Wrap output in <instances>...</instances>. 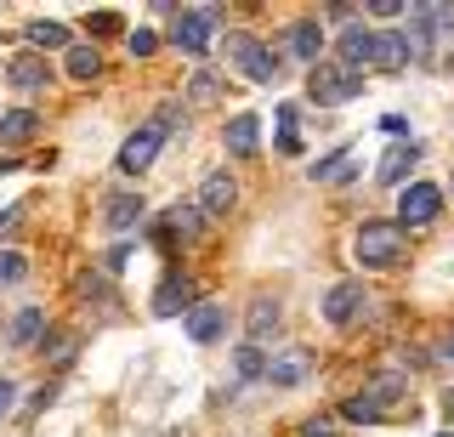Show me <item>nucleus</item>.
Here are the masks:
<instances>
[{"label":"nucleus","mask_w":454,"mask_h":437,"mask_svg":"<svg viewBox=\"0 0 454 437\" xmlns=\"http://www.w3.org/2000/svg\"><path fill=\"white\" fill-rule=\"evenodd\" d=\"M437 358H443V363H454V335H449L443 347H437Z\"/></svg>","instance_id":"obj_39"},{"label":"nucleus","mask_w":454,"mask_h":437,"mask_svg":"<svg viewBox=\"0 0 454 437\" xmlns=\"http://www.w3.org/2000/svg\"><path fill=\"white\" fill-rule=\"evenodd\" d=\"M340 68H352V74H358V68H369L375 63V35L364 29V23H347V35H340V58H335Z\"/></svg>","instance_id":"obj_13"},{"label":"nucleus","mask_w":454,"mask_h":437,"mask_svg":"<svg viewBox=\"0 0 454 437\" xmlns=\"http://www.w3.org/2000/svg\"><path fill=\"white\" fill-rule=\"evenodd\" d=\"M222 74H210V68H199V74L188 80V91H182V97H188V103H222Z\"/></svg>","instance_id":"obj_25"},{"label":"nucleus","mask_w":454,"mask_h":437,"mask_svg":"<svg viewBox=\"0 0 454 437\" xmlns=\"http://www.w3.org/2000/svg\"><path fill=\"white\" fill-rule=\"evenodd\" d=\"M23 278H28V261L18 256V250H0V290L23 285Z\"/></svg>","instance_id":"obj_29"},{"label":"nucleus","mask_w":454,"mask_h":437,"mask_svg":"<svg viewBox=\"0 0 454 437\" xmlns=\"http://www.w3.org/2000/svg\"><path fill=\"white\" fill-rule=\"evenodd\" d=\"M68 80H97V68H103V58H97V46H68Z\"/></svg>","instance_id":"obj_26"},{"label":"nucleus","mask_w":454,"mask_h":437,"mask_svg":"<svg viewBox=\"0 0 454 437\" xmlns=\"http://www.w3.org/2000/svg\"><path fill=\"white\" fill-rule=\"evenodd\" d=\"M324 12H330V18H335V23H352V18H358V12H364V6H347V0H335V6H324Z\"/></svg>","instance_id":"obj_36"},{"label":"nucleus","mask_w":454,"mask_h":437,"mask_svg":"<svg viewBox=\"0 0 454 437\" xmlns=\"http://www.w3.org/2000/svg\"><path fill=\"white\" fill-rule=\"evenodd\" d=\"M182 330H188V341L210 347V341L227 330V307H222V301H199V307H188V313H182Z\"/></svg>","instance_id":"obj_10"},{"label":"nucleus","mask_w":454,"mask_h":437,"mask_svg":"<svg viewBox=\"0 0 454 437\" xmlns=\"http://www.w3.org/2000/svg\"><path fill=\"white\" fill-rule=\"evenodd\" d=\"M301 437H335V420H324V415H312L307 426H301Z\"/></svg>","instance_id":"obj_34"},{"label":"nucleus","mask_w":454,"mask_h":437,"mask_svg":"<svg viewBox=\"0 0 454 437\" xmlns=\"http://www.w3.org/2000/svg\"><path fill=\"white\" fill-rule=\"evenodd\" d=\"M358 313H364V285H335L330 295H324V318H330L335 330H347Z\"/></svg>","instance_id":"obj_14"},{"label":"nucleus","mask_w":454,"mask_h":437,"mask_svg":"<svg viewBox=\"0 0 454 437\" xmlns=\"http://www.w3.org/2000/svg\"><path fill=\"white\" fill-rule=\"evenodd\" d=\"M222 143L233 148L239 160L262 153V120H255V114H233V120H227V131H222Z\"/></svg>","instance_id":"obj_15"},{"label":"nucleus","mask_w":454,"mask_h":437,"mask_svg":"<svg viewBox=\"0 0 454 437\" xmlns=\"http://www.w3.org/2000/svg\"><path fill=\"white\" fill-rule=\"evenodd\" d=\"M233 370H239V380H255L267 370V358H262V347H239L233 352Z\"/></svg>","instance_id":"obj_30"},{"label":"nucleus","mask_w":454,"mask_h":437,"mask_svg":"<svg viewBox=\"0 0 454 437\" xmlns=\"http://www.w3.org/2000/svg\"><path fill=\"white\" fill-rule=\"evenodd\" d=\"M284 51H290L295 63H324V29H318V18H301V23H290L284 29Z\"/></svg>","instance_id":"obj_11"},{"label":"nucleus","mask_w":454,"mask_h":437,"mask_svg":"<svg viewBox=\"0 0 454 437\" xmlns=\"http://www.w3.org/2000/svg\"><path fill=\"white\" fill-rule=\"evenodd\" d=\"M403 250H409V233L397 222H364L358 238H352L358 267H392V261H403Z\"/></svg>","instance_id":"obj_1"},{"label":"nucleus","mask_w":454,"mask_h":437,"mask_svg":"<svg viewBox=\"0 0 454 437\" xmlns=\"http://www.w3.org/2000/svg\"><path fill=\"white\" fill-rule=\"evenodd\" d=\"M415 165H420V148L415 143H392L387 160H380V171H375V182H380V188H403Z\"/></svg>","instance_id":"obj_12"},{"label":"nucleus","mask_w":454,"mask_h":437,"mask_svg":"<svg viewBox=\"0 0 454 437\" xmlns=\"http://www.w3.org/2000/svg\"><path fill=\"white\" fill-rule=\"evenodd\" d=\"M12 398H18V386H12V380L0 375V420H6V409H12Z\"/></svg>","instance_id":"obj_37"},{"label":"nucleus","mask_w":454,"mask_h":437,"mask_svg":"<svg viewBox=\"0 0 454 437\" xmlns=\"http://www.w3.org/2000/svg\"><path fill=\"white\" fill-rule=\"evenodd\" d=\"M443 415H449V432H454V386L443 392Z\"/></svg>","instance_id":"obj_38"},{"label":"nucleus","mask_w":454,"mask_h":437,"mask_svg":"<svg viewBox=\"0 0 454 437\" xmlns=\"http://www.w3.org/2000/svg\"><path fill=\"white\" fill-rule=\"evenodd\" d=\"M403 392H409V380H403V375H392V370H380L375 380H369V392H364V398H375L380 409H387V403H397V398H403Z\"/></svg>","instance_id":"obj_22"},{"label":"nucleus","mask_w":454,"mask_h":437,"mask_svg":"<svg viewBox=\"0 0 454 437\" xmlns=\"http://www.w3.org/2000/svg\"><path fill=\"white\" fill-rule=\"evenodd\" d=\"M437 210H443V188L437 182H403V193H397V228H426V222H437Z\"/></svg>","instance_id":"obj_4"},{"label":"nucleus","mask_w":454,"mask_h":437,"mask_svg":"<svg viewBox=\"0 0 454 437\" xmlns=\"http://www.w3.org/2000/svg\"><path fill=\"white\" fill-rule=\"evenodd\" d=\"M188 307H199V278L193 273H165L160 290H153V313L176 318V313H188Z\"/></svg>","instance_id":"obj_5"},{"label":"nucleus","mask_w":454,"mask_h":437,"mask_svg":"<svg viewBox=\"0 0 454 437\" xmlns=\"http://www.w3.org/2000/svg\"><path fill=\"white\" fill-rule=\"evenodd\" d=\"M443 437H454V432H443Z\"/></svg>","instance_id":"obj_40"},{"label":"nucleus","mask_w":454,"mask_h":437,"mask_svg":"<svg viewBox=\"0 0 454 437\" xmlns=\"http://www.w3.org/2000/svg\"><path fill=\"white\" fill-rule=\"evenodd\" d=\"M364 12H375V18H397V12H409V0H369Z\"/></svg>","instance_id":"obj_33"},{"label":"nucleus","mask_w":454,"mask_h":437,"mask_svg":"<svg viewBox=\"0 0 454 437\" xmlns=\"http://www.w3.org/2000/svg\"><path fill=\"white\" fill-rule=\"evenodd\" d=\"M120 29V18H114V12H91V35H114Z\"/></svg>","instance_id":"obj_35"},{"label":"nucleus","mask_w":454,"mask_h":437,"mask_svg":"<svg viewBox=\"0 0 454 437\" xmlns=\"http://www.w3.org/2000/svg\"><path fill=\"white\" fill-rule=\"evenodd\" d=\"M358 91H364V74L340 68L335 58H324V63H312V68H307V97H312V103H324V108L352 103Z\"/></svg>","instance_id":"obj_3"},{"label":"nucleus","mask_w":454,"mask_h":437,"mask_svg":"<svg viewBox=\"0 0 454 437\" xmlns=\"http://www.w3.org/2000/svg\"><path fill=\"white\" fill-rule=\"evenodd\" d=\"M142 193H108V205H103V222H108V233H131L137 222H142Z\"/></svg>","instance_id":"obj_16"},{"label":"nucleus","mask_w":454,"mask_h":437,"mask_svg":"<svg viewBox=\"0 0 454 437\" xmlns=\"http://www.w3.org/2000/svg\"><path fill=\"white\" fill-rule=\"evenodd\" d=\"M307 375H312V352L307 347L273 352V358H267V370H262V380H273V386H301Z\"/></svg>","instance_id":"obj_7"},{"label":"nucleus","mask_w":454,"mask_h":437,"mask_svg":"<svg viewBox=\"0 0 454 437\" xmlns=\"http://www.w3.org/2000/svg\"><path fill=\"white\" fill-rule=\"evenodd\" d=\"M210 35H216V6H188L182 12V23H176V46L182 51H205L210 46Z\"/></svg>","instance_id":"obj_8"},{"label":"nucleus","mask_w":454,"mask_h":437,"mask_svg":"<svg viewBox=\"0 0 454 437\" xmlns=\"http://www.w3.org/2000/svg\"><path fill=\"white\" fill-rule=\"evenodd\" d=\"M28 137H40V114H35V108H12V114H0V148H23Z\"/></svg>","instance_id":"obj_17"},{"label":"nucleus","mask_w":454,"mask_h":437,"mask_svg":"<svg viewBox=\"0 0 454 437\" xmlns=\"http://www.w3.org/2000/svg\"><path fill=\"white\" fill-rule=\"evenodd\" d=\"M160 143H165V131H160L153 120H148V125H137V131L125 137V148H120V171L142 176V171L153 165V153H160Z\"/></svg>","instance_id":"obj_6"},{"label":"nucleus","mask_w":454,"mask_h":437,"mask_svg":"<svg viewBox=\"0 0 454 437\" xmlns=\"http://www.w3.org/2000/svg\"><path fill=\"white\" fill-rule=\"evenodd\" d=\"M409 63V40L387 29V35H375V68H403Z\"/></svg>","instance_id":"obj_21"},{"label":"nucleus","mask_w":454,"mask_h":437,"mask_svg":"<svg viewBox=\"0 0 454 437\" xmlns=\"http://www.w3.org/2000/svg\"><path fill=\"white\" fill-rule=\"evenodd\" d=\"M340 415H347V420H358V426H369V420H380V403L358 392V398H347V403H340Z\"/></svg>","instance_id":"obj_31"},{"label":"nucleus","mask_w":454,"mask_h":437,"mask_svg":"<svg viewBox=\"0 0 454 437\" xmlns=\"http://www.w3.org/2000/svg\"><path fill=\"white\" fill-rule=\"evenodd\" d=\"M312 182H352V153L335 148L330 160H318V165H312Z\"/></svg>","instance_id":"obj_27"},{"label":"nucleus","mask_w":454,"mask_h":437,"mask_svg":"<svg viewBox=\"0 0 454 437\" xmlns=\"http://www.w3.org/2000/svg\"><path fill=\"white\" fill-rule=\"evenodd\" d=\"M28 46L63 51V46H68V29H63V23H51V18H35V23H28Z\"/></svg>","instance_id":"obj_23"},{"label":"nucleus","mask_w":454,"mask_h":437,"mask_svg":"<svg viewBox=\"0 0 454 437\" xmlns=\"http://www.w3.org/2000/svg\"><path fill=\"white\" fill-rule=\"evenodd\" d=\"M273 330H278V301H273V295H255V301H250V318H245L250 347H255V341H267Z\"/></svg>","instance_id":"obj_19"},{"label":"nucleus","mask_w":454,"mask_h":437,"mask_svg":"<svg viewBox=\"0 0 454 437\" xmlns=\"http://www.w3.org/2000/svg\"><path fill=\"white\" fill-rule=\"evenodd\" d=\"M199 228H205V216H199V210H165V216H160V233L165 238H199Z\"/></svg>","instance_id":"obj_20"},{"label":"nucleus","mask_w":454,"mask_h":437,"mask_svg":"<svg viewBox=\"0 0 454 437\" xmlns=\"http://www.w3.org/2000/svg\"><path fill=\"white\" fill-rule=\"evenodd\" d=\"M125 46H131V58H148V51L160 46V35H153V29H131V40H125Z\"/></svg>","instance_id":"obj_32"},{"label":"nucleus","mask_w":454,"mask_h":437,"mask_svg":"<svg viewBox=\"0 0 454 437\" xmlns=\"http://www.w3.org/2000/svg\"><path fill=\"white\" fill-rule=\"evenodd\" d=\"M222 51H227V63H233L245 80H255V86H267V80H278V74H284V63H278L255 35H245V29L222 35Z\"/></svg>","instance_id":"obj_2"},{"label":"nucleus","mask_w":454,"mask_h":437,"mask_svg":"<svg viewBox=\"0 0 454 437\" xmlns=\"http://www.w3.org/2000/svg\"><path fill=\"white\" fill-rule=\"evenodd\" d=\"M6 80H12L18 91H40V86H46V58H40V51L12 58V63H6Z\"/></svg>","instance_id":"obj_18"},{"label":"nucleus","mask_w":454,"mask_h":437,"mask_svg":"<svg viewBox=\"0 0 454 437\" xmlns=\"http://www.w3.org/2000/svg\"><path fill=\"white\" fill-rule=\"evenodd\" d=\"M239 205V182L227 176V171H210L205 182H199V216H227V210Z\"/></svg>","instance_id":"obj_9"},{"label":"nucleus","mask_w":454,"mask_h":437,"mask_svg":"<svg viewBox=\"0 0 454 437\" xmlns=\"http://www.w3.org/2000/svg\"><path fill=\"white\" fill-rule=\"evenodd\" d=\"M40 324H46V313H40V307H23V313L12 318V347H35L40 341Z\"/></svg>","instance_id":"obj_24"},{"label":"nucleus","mask_w":454,"mask_h":437,"mask_svg":"<svg viewBox=\"0 0 454 437\" xmlns=\"http://www.w3.org/2000/svg\"><path fill=\"white\" fill-rule=\"evenodd\" d=\"M278 153H290V160L301 153V137H295V108L290 103L278 108Z\"/></svg>","instance_id":"obj_28"}]
</instances>
